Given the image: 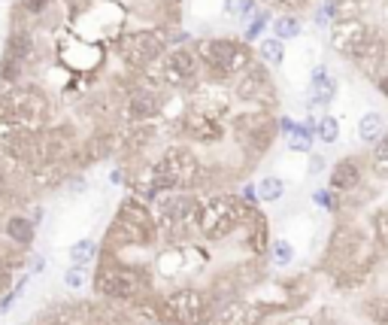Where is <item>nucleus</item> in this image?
Here are the masks:
<instances>
[{
  "mask_svg": "<svg viewBox=\"0 0 388 325\" xmlns=\"http://www.w3.org/2000/svg\"><path fill=\"white\" fill-rule=\"evenodd\" d=\"M155 240H158V225L149 204L140 198H128L119 207L116 219L109 222L104 246L107 252L116 255L119 250H143V246H152Z\"/></svg>",
  "mask_w": 388,
  "mask_h": 325,
  "instance_id": "f257e3e1",
  "label": "nucleus"
},
{
  "mask_svg": "<svg viewBox=\"0 0 388 325\" xmlns=\"http://www.w3.org/2000/svg\"><path fill=\"white\" fill-rule=\"evenodd\" d=\"M95 292L107 301H143L152 295V277L146 267L128 265L107 252L95 274Z\"/></svg>",
  "mask_w": 388,
  "mask_h": 325,
  "instance_id": "f03ea898",
  "label": "nucleus"
},
{
  "mask_svg": "<svg viewBox=\"0 0 388 325\" xmlns=\"http://www.w3.org/2000/svg\"><path fill=\"white\" fill-rule=\"evenodd\" d=\"M152 316L161 325H203L210 322L212 307L203 289L185 286V289H176V292L158 295L152 304Z\"/></svg>",
  "mask_w": 388,
  "mask_h": 325,
  "instance_id": "7ed1b4c3",
  "label": "nucleus"
},
{
  "mask_svg": "<svg viewBox=\"0 0 388 325\" xmlns=\"http://www.w3.org/2000/svg\"><path fill=\"white\" fill-rule=\"evenodd\" d=\"M49 97L37 85H13L0 95V119L16 128L33 131L37 125H45L49 119Z\"/></svg>",
  "mask_w": 388,
  "mask_h": 325,
  "instance_id": "20e7f679",
  "label": "nucleus"
},
{
  "mask_svg": "<svg viewBox=\"0 0 388 325\" xmlns=\"http://www.w3.org/2000/svg\"><path fill=\"white\" fill-rule=\"evenodd\" d=\"M198 58L210 70L212 80H231L239 76L252 64V49L246 40H231V37H215L198 43Z\"/></svg>",
  "mask_w": 388,
  "mask_h": 325,
  "instance_id": "39448f33",
  "label": "nucleus"
},
{
  "mask_svg": "<svg viewBox=\"0 0 388 325\" xmlns=\"http://www.w3.org/2000/svg\"><path fill=\"white\" fill-rule=\"evenodd\" d=\"M200 201L191 192H170L161 195L155 204V225H158V240H182L194 228Z\"/></svg>",
  "mask_w": 388,
  "mask_h": 325,
  "instance_id": "423d86ee",
  "label": "nucleus"
},
{
  "mask_svg": "<svg viewBox=\"0 0 388 325\" xmlns=\"http://www.w3.org/2000/svg\"><path fill=\"white\" fill-rule=\"evenodd\" d=\"M243 210H246V204L237 195H212L210 201L200 204L194 228L212 243L225 240L227 234H234L239 225H243Z\"/></svg>",
  "mask_w": 388,
  "mask_h": 325,
  "instance_id": "0eeeda50",
  "label": "nucleus"
},
{
  "mask_svg": "<svg viewBox=\"0 0 388 325\" xmlns=\"http://www.w3.org/2000/svg\"><path fill=\"white\" fill-rule=\"evenodd\" d=\"M276 119H273L267 110H246V113H239L234 119V134L239 140V146H243L249 155H264L270 149L273 137H276Z\"/></svg>",
  "mask_w": 388,
  "mask_h": 325,
  "instance_id": "6e6552de",
  "label": "nucleus"
},
{
  "mask_svg": "<svg viewBox=\"0 0 388 325\" xmlns=\"http://www.w3.org/2000/svg\"><path fill=\"white\" fill-rule=\"evenodd\" d=\"M164 49H167V37L161 31H131L119 37V55L124 64L136 67V70H146L152 67L158 58H164Z\"/></svg>",
  "mask_w": 388,
  "mask_h": 325,
  "instance_id": "1a4fd4ad",
  "label": "nucleus"
},
{
  "mask_svg": "<svg viewBox=\"0 0 388 325\" xmlns=\"http://www.w3.org/2000/svg\"><path fill=\"white\" fill-rule=\"evenodd\" d=\"M376 37H379V31L367 18H349V21H334L330 25V46L349 61H355Z\"/></svg>",
  "mask_w": 388,
  "mask_h": 325,
  "instance_id": "9d476101",
  "label": "nucleus"
},
{
  "mask_svg": "<svg viewBox=\"0 0 388 325\" xmlns=\"http://www.w3.org/2000/svg\"><path fill=\"white\" fill-rule=\"evenodd\" d=\"M234 95L239 100H249L255 104V110H267L276 104V88H273V80L267 73V67L261 61H252L243 73L237 76V85H234Z\"/></svg>",
  "mask_w": 388,
  "mask_h": 325,
  "instance_id": "9b49d317",
  "label": "nucleus"
},
{
  "mask_svg": "<svg viewBox=\"0 0 388 325\" xmlns=\"http://www.w3.org/2000/svg\"><path fill=\"white\" fill-rule=\"evenodd\" d=\"M200 73V58L191 49H170L161 58V80L173 88H188L198 82Z\"/></svg>",
  "mask_w": 388,
  "mask_h": 325,
  "instance_id": "f8f14e48",
  "label": "nucleus"
},
{
  "mask_svg": "<svg viewBox=\"0 0 388 325\" xmlns=\"http://www.w3.org/2000/svg\"><path fill=\"white\" fill-rule=\"evenodd\" d=\"M337 97V76L328 70V64H316L306 85V107H328Z\"/></svg>",
  "mask_w": 388,
  "mask_h": 325,
  "instance_id": "ddd939ff",
  "label": "nucleus"
},
{
  "mask_svg": "<svg viewBox=\"0 0 388 325\" xmlns=\"http://www.w3.org/2000/svg\"><path fill=\"white\" fill-rule=\"evenodd\" d=\"M128 110H131V119L149 122V119H155V116L164 110V97H161V92H158V88L140 85V88H134V92H131Z\"/></svg>",
  "mask_w": 388,
  "mask_h": 325,
  "instance_id": "4468645a",
  "label": "nucleus"
},
{
  "mask_svg": "<svg viewBox=\"0 0 388 325\" xmlns=\"http://www.w3.org/2000/svg\"><path fill=\"white\" fill-rule=\"evenodd\" d=\"M179 125H182L179 131L194 143H215V140H222V134H225L219 119L203 116V113H191L188 119H182Z\"/></svg>",
  "mask_w": 388,
  "mask_h": 325,
  "instance_id": "2eb2a0df",
  "label": "nucleus"
},
{
  "mask_svg": "<svg viewBox=\"0 0 388 325\" xmlns=\"http://www.w3.org/2000/svg\"><path fill=\"white\" fill-rule=\"evenodd\" d=\"M361 161L358 159H340L334 167H330V176H328V183H330V192H355V188L361 186Z\"/></svg>",
  "mask_w": 388,
  "mask_h": 325,
  "instance_id": "dca6fc26",
  "label": "nucleus"
},
{
  "mask_svg": "<svg viewBox=\"0 0 388 325\" xmlns=\"http://www.w3.org/2000/svg\"><path fill=\"white\" fill-rule=\"evenodd\" d=\"M4 234L13 246L28 250V246H33V240H37V222H33L28 213H13V216H6V222H4Z\"/></svg>",
  "mask_w": 388,
  "mask_h": 325,
  "instance_id": "f3484780",
  "label": "nucleus"
},
{
  "mask_svg": "<svg viewBox=\"0 0 388 325\" xmlns=\"http://www.w3.org/2000/svg\"><path fill=\"white\" fill-rule=\"evenodd\" d=\"M82 164H91V161H104L107 155H112L116 149V143H112L109 134H97V137H91L88 143H82Z\"/></svg>",
  "mask_w": 388,
  "mask_h": 325,
  "instance_id": "a211bd4d",
  "label": "nucleus"
},
{
  "mask_svg": "<svg viewBox=\"0 0 388 325\" xmlns=\"http://www.w3.org/2000/svg\"><path fill=\"white\" fill-rule=\"evenodd\" d=\"M385 134V116L370 110V113H364L358 119V140L361 143H376Z\"/></svg>",
  "mask_w": 388,
  "mask_h": 325,
  "instance_id": "6ab92c4d",
  "label": "nucleus"
},
{
  "mask_svg": "<svg viewBox=\"0 0 388 325\" xmlns=\"http://www.w3.org/2000/svg\"><path fill=\"white\" fill-rule=\"evenodd\" d=\"M301 31H303V25H301V18L294 16V13H282V16L273 18V37H276L279 43H285V40H298Z\"/></svg>",
  "mask_w": 388,
  "mask_h": 325,
  "instance_id": "aec40b11",
  "label": "nucleus"
},
{
  "mask_svg": "<svg viewBox=\"0 0 388 325\" xmlns=\"http://www.w3.org/2000/svg\"><path fill=\"white\" fill-rule=\"evenodd\" d=\"M100 255V246L97 240H91V238H82V240H76L70 246V265H79V267H88L91 262H95Z\"/></svg>",
  "mask_w": 388,
  "mask_h": 325,
  "instance_id": "412c9836",
  "label": "nucleus"
},
{
  "mask_svg": "<svg viewBox=\"0 0 388 325\" xmlns=\"http://www.w3.org/2000/svg\"><path fill=\"white\" fill-rule=\"evenodd\" d=\"M258 61L264 64V67H279V64L285 61V46H282L276 37L261 40V46H258Z\"/></svg>",
  "mask_w": 388,
  "mask_h": 325,
  "instance_id": "4be33fe9",
  "label": "nucleus"
},
{
  "mask_svg": "<svg viewBox=\"0 0 388 325\" xmlns=\"http://www.w3.org/2000/svg\"><path fill=\"white\" fill-rule=\"evenodd\" d=\"M255 192H258V201H267V204H273V201H282L285 183H282L279 176H264V179H258Z\"/></svg>",
  "mask_w": 388,
  "mask_h": 325,
  "instance_id": "5701e85b",
  "label": "nucleus"
},
{
  "mask_svg": "<svg viewBox=\"0 0 388 325\" xmlns=\"http://www.w3.org/2000/svg\"><path fill=\"white\" fill-rule=\"evenodd\" d=\"M373 146H376L373 149V174H379L382 179H388V131L373 143Z\"/></svg>",
  "mask_w": 388,
  "mask_h": 325,
  "instance_id": "b1692460",
  "label": "nucleus"
},
{
  "mask_svg": "<svg viewBox=\"0 0 388 325\" xmlns=\"http://www.w3.org/2000/svg\"><path fill=\"white\" fill-rule=\"evenodd\" d=\"M316 137L322 143H337L340 140V122L334 116H322L316 122Z\"/></svg>",
  "mask_w": 388,
  "mask_h": 325,
  "instance_id": "393cba45",
  "label": "nucleus"
},
{
  "mask_svg": "<svg viewBox=\"0 0 388 325\" xmlns=\"http://www.w3.org/2000/svg\"><path fill=\"white\" fill-rule=\"evenodd\" d=\"M270 262L276 265V267H285V265H291L294 262V246L289 240H273L270 243Z\"/></svg>",
  "mask_w": 388,
  "mask_h": 325,
  "instance_id": "a878e982",
  "label": "nucleus"
},
{
  "mask_svg": "<svg viewBox=\"0 0 388 325\" xmlns=\"http://www.w3.org/2000/svg\"><path fill=\"white\" fill-rule=\"evenodd\" d=\"M85 279H88V274H85V267H79V265H70L64 271V286L73 289V292H79V289L85 286Z\"/></svg>",
  "mask_w": 388,
  "mask_h": 325,
  "instance_id": "bb28decb",
  "label": "nucleus"
},
{
  "mask_svg": "<svg viewBox=\"0 0 388 325\" xmlns=\"http://www.w3.org/2000/svg\"><path fill=\"white\" fill-rule=\"evenodd\" d=\"M25 286H28V277H21V279H16V286H13V289H9V292H6L4 298H0V313H6L9 307H13V304H16V298H18L21 292H25Z\"/></svg>",
  "mask_w": 388,
  "mask_h": 325,
  "instance_id": "cd10ccee",
  "label": "nucleus"
},
{
  "mask_svg": "<svg viewBox=\"0 0 388 325\" xmlns=\"http://www.w3.org/2000/svg\"><path fill=\"white\" fill-rule=\"evenodd\" d=\"M313 201H316L318 207H325V210H337V207H340L337 192H330V188H316V192H313Z\"/></svg>",
  "mask_w": 388,
  "mask_h": 325,
  "instance_id": "c85d7f7f",
  "label": "nucleus"
},
{
  "mask_svg": "<svg viewBox=\"0 0 388 325\" xmlns=\"http://www.w3.org/2000/svg\"><path fill=\"white\" fill-rule=\"evenodd\" d=\"M373 234L379 243H388V210H379L373 216Z\"/></svg>",
  "mask_w": 388,
  "mask_h": 325,
  "instance_id": "c756f323",
  "label": "nucleus"
},
{
  "mask_svg": "<svg viewBox=\"0 0 388 325\" xmlns=\"http://www.w3.org/2000/svg\"><path fill=\"white\" fill-rule=\"evenodd\" d=\"M267 21H270V16H267V13H258L252 21H249V28H246V37H243V40L249 43V40L261 37V31H264V25H267Z\"/></svg>",
  "mask_w": 388,
  "mask_h": 325,
  "instance_id": "7c9ffc66",
  "label": "nucleus"
},
{
  "mask_svg": "<svg viewBox=\"0 0 388 325\" xmlns=\"http://www.w3.org/2000/svg\"><path fill=\"white\" fill-rule=\"evenodd\" d=\"M45 6H49V0H21V9H25V13H31V16L43 13Z\"/></svg>",
  "mask_w": 388,
  "mask_h": 325,
  "instance_id": "2f4dec72",
  "label": "nucleus"
},
{
  "mask_svg": "<svg viewBox=\"0 0 388 325\" xmlns=\"http://www.w3.org/2000/svg\"><path fill=\"white\" fill-rule=\"evenodd\" d=\"M276 128H279V134H285V137H289V134L298 128V122H294L291 116H279V119H276Z\"/></svg>",
  "mask_w": 388,
  "mask_h": 325,
  "instance_id": "473e14b6",
  "label": "nucleus"
},
{
  "mask_svg": "<svg viewBox=\"0 0 388 325\" xmlns=\"http://www.w3.org/2000/svg\"><path fill=\"white\" fill-rule=\"evenodd\" d=\"M243 4H246V0H227V4H225V13H227V16H239V13H243Z\"/></svg>",
  "mask_w": 388,
  "mask_h": 325,
  "instance_id": "72a5a7b5",
  "label": "nucleus"
},
{
  "mask_svg": "<svg viewBox=\"0 0 388 325\" xmlns=\"http://www.w3.org/2000/svg\"><path fill=\"white\" fill-rule=\"evenodd\" d=\"M67 188H70V192H82V188H85V179L82 176H70V179H67Z\"/></svg>",
  "mask_w": 388,
  "mask_h": 325,
  "instance_id": "f704fd0d",
  "label": "nucleus"
},
{
  "mask_svg": "<svg viewBox=\"0 0 388 325\" xmlns=\"http://www.w3.org/2000/svg\"><path fill=\"white\" fill-rule=\"evenodd\" d=\"M376 92H379L382 97H388V73H382L379 80H376Z\"/></svg>",
  "mask_w": 388,
  "mask_h": 325,
  "instance_id": "c9c22d12",
  "label": "nucleus"
},
{
  "mask_svg": "<svg viewBox=\"0 0 388 325\" xmlns=\"http://www.w3.org/2000/svg\"><path fill=\"white\" fill-rule=\"evenodd\" d=\"M322 167H325V159H322V155H313V161H310V174H318Z\"/></svg>",
  "mask_w": 388,
  "mask_h": 325,
  "instance_id": "e433bc0d",
  "label": "nucleus"
},
{
  "mask_svg": "<svg viewBox=\"0 0 388 325\" xmlns=\"http://www.w3.org/2000/svg\"><path fill=\"white\" fill-rule=\"evenodd\" d=\"M43 267H45V259L37 255V259H33V274H43Z\"/></svg>",
  "mask_w": 388,
  "mask_h": 325,
  "instance_id": "4c0bfd02",
  "label": "nucleus"
},
{
  "mask_svg": "<svg viewBox=\"0 0 388 325\" xmlns=\"http://www.w3.org/2000/svg\"><path fill=\"white\" fill-rule=\"evenodd\" d=\"M91 325H119V322L116 319H100V313H97V319L91 322Z\"/></svg>",
  "mask_w": 388,
  "mask_h": 325,
  "instance_id": "58836bf2",
  "label": "nucleus"
}]
</instances>
